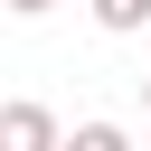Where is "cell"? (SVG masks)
Here are the masks:
<instances>
[{"label":"cell","mask_w":151,"mask_h":151,"mask_svg":"<svg viewBox=\"0 0 151 151\" xmlns=\"http://www.w3.org/2000/svg\"><path fill=\"white\" fill-rule=\"evenodd\" d=\"M9 9H19V19H38V9H57V0H9Z\"/></svg>","instance_id":"277c9868"},{"label":"cell","mask_w":151,"mask_h":151,"mask_svg":"<svg viewBox=\"0 0 151 151\" xmlns=\"http://www.w3.org/2000/svg\"><path fill=\"white\" fill-rule=\"evenodd\" d=\"M142 104H151V76H142Z\"/></svg>","instance_id":"5b68a950"},{"label":"cell","mask_w":151,"mask_h":151,"mask_svg":"<svg viewBox=\"0 0 151 151\" xmlns=\"http://www.w3.org/2000/svg\"><path fill=\"white\" fill-rule=\"evenodd\" d=\"M94 19H104L113 38H132V28H151V0H94Z\"/></svg>","instance_id":"7a4b0ae2"},{"label":"cell","mask_w":151,"mask_h":151,"mask_svg":"<svg viewBox=\"0 0 151 151\" xmlns=\"http://www.w3.org/2000/svg\"><path fill=\"white\" fill-rule=\"evenodd\" d=\"M0 151H66V132H57L47 104H9L0 113Z\"/></svg>","instance_id":"6da1fadb"},{"label":"cell","mask_w":151,"mask_h":151,"mask_svg":"<svg viewBox=\"0 0 151 151\" xmlns=\"http://www.w3.org/2000/svg\"><path fill=\"white\" fill-rule=\"evenodd\" d=\"M66 151H132V132H123V123H76Z\"/></svg>","instance_id":"3957f363"}]
</instances>
